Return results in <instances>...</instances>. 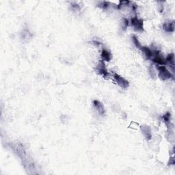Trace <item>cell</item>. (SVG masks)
Here are the masks:
<instances>
[{"instance_id": "1", "label": "cell", "mask_w": 175, "mask_h": 175, "mask_svg": "<svg viewBox=\"0 0 175 175\" xmlns=\"http://www.w3.org/2000/svg\"><path fill=\"white\" fill-rule=\"evenodd\" d=\"M157 70L159 71V77L162 80L165 81L172 78V74L164 66H157Z\"/></svg>"}, {"instance_id": "2", "label": "cell", "mask_w": 175, "mask_h": 175, "mask_svg": "<svg viewBox=\"0 0 175 175\" xmlns=\"http://www.w3.org/2000/svg\"><path fill=\"white\" fill-rule=\"evenodd\" d=\"M131 25L134 27L135 30L138 32H142L144 30L143 21L137 17H133L131 19Z\"/></svg>"}, {"instance_id": "3", "label": "cell", "mask_w": 175, "mask_h": 175, "mask_svg": "<svg viewBox=\"0 0 175 175\" xmlns=\"http://www.w3.org/2000/svg\"><path fill=\"white\" fill-rule=\"evenodd\" d=\"M114 78L115 79L116 84L118 85L119 86L122 88H127L129 86V83L126 79H124L122 77H121L118 74H114Z\"/></svg>"}, {"instance_id": "4", "label": "cell", "mask_w": 175, "mask_h": 175, "mask_svg": "<svg viewBox=\"0 0 175 175\" xmlns=\"http://www.w3.org/2000/svg\"><path fill=\"white\" fill-rule=\"evenodd\" d=\"M152 57H154V58H152V61L155 62L157 65L160 66H164L166 63V59L163 58L162 55L160 54V53H159V51H158L153 53V56Z\"/></svg>"}, {"instance_id": "5", "label": "cell", "mask_w": 175, "mask_h": 175, "mask_svg": "<svg viewBox=\"0 0 175 175\" xmlns=\"http://www.w3.org/2000/svg\"><path fill=\"white\" fill-rule=\"evenodd\" d=\"M140 129H141L142 133L144 136L145 138L147 140H150L152 138V132L151 129L149 126L148 125H142L140 126Z\"/></svg>"}, {"instance_id": "6", "label": "cell", "mask_w": 175, "mask_h": 175, "mask_svg": "<svg viewBox=\"0 0 175 175\" xmlns=\"http://www.w3.org/2000/svg\"><path fill=\"white\" fill-rule=\"evenodd\" d=\"M93 105H94V108L96 109V111L101 115H103L105 114V109H104V107L103 105V104L100 103V101H98L97 100H94L93 101Z\"/></svg>"}, {"instance_id": "7", "label": "cell", "mask_w": 175, "mask_h": 175, "mask_svg": "<svg viewBox=\"0 0 175 175\" xmlns=\"http://www.w3.org/2000/svg\"><path fill=\"white\" fill-rule=\"evenodd\" d=\"M97 69L100 73L103 76H104V77H106V76L108 75V73H107V69L105 68V63H104V61H103V60H101V61L100 62V63L98 64Z\"/></svg>"}, {"instance_id": "8", "label": "cell", "mask_w": 175, "mask_h": 175, "mask_svg": "<svg viewBox=\"0 0 175 175\" xmlns=\"http://www.w3.org/2000/svg\"><path fill=\"white\" fill-rule=\"evenodd\" d=\"M164 30L167 32H173L174 31V21L168 22L163 25Z\"/></svg>"}, {"instance_id": "9", "label": "cell", "mask_w": 175, "mask_h": 175, "mask_svg": "<svg viewBox=\"0 0 175 175\" xmlns=\"http://www.w3.org/2000/svg\"><path fill=\"white\" fill-rule=\"evenodd\" d=\"M140 49L142 50V51L143 52L144 54L147 58H150L153 56V51L150 49L149 47H142L140 48Z\"/></svg>"}, {"instance_id": "10", "label": "cell", "mask_w": 175, "mask_h": 175, "mask_svg": "<svg viewBox=\"0 0 175 175\" xmlns=\"http://www.w3.org/2000/svg\"><path fill=\"white\" fill-rule=\"evenodd\" d=\"M112 54L106 49H103L101 53V58L103 61H106L109 62L110 61L111 59H112Z\"/></svg>"}, {"instance_id": "11", "label": "cell", "mask_w": 175, "mask_h": 175, "mask_svg": "<svg viewBox=\"0 0 175 175\" xmlns=\"http://www.w3.org/2000/svg\"><path fill=\"white\" fill-rule=\"evenodd\" d=\"M166 62H168L170 64V65L172 67V70H174V53H170L166 57Z\"/></svg>"}, {"instance_id": "12", "label": "cell", "mask_w": 175, "mask_h": 175, "mask_svg": "<svg viewBox=\"0 0 175 175\" xmlns=\"http://www.w3.org/2000/svg\"><path fill=\"white\" fill-rule=\"evenodd\" d=\"M132 41H133V44L135 45V46H136L137 48H139V49H140V48L142 47L141 43H140L139 40L138 39V38H137L136 36H132Z\"/></svg>"}, {"instance_id": "13", "label": "cell", "mask_w": 175, "mask_h": 175, "mask_svg": "<svg viewBox=\"0 0 175 175\" xmlns=\"http://www.w3.org/2000/svg\"><path fill=\"white\" fill-rule=\"evenodd\" d=\"M109 6H110V3H109L108 2H107V1H102V2H100L99 4L98 5V7L104 8V9L107 8V7H109Z\"/></svg>"}, {"instance_id": "14", "label": "cell", "mask_w": 175, "mask_h": 175, "mask_svg": "<svg viewBox=\"0 0 175 175\" xmlns=\"http://www.w3.org/2000/svg\"><path fill=\"white\" fill-rule=\"evenodd\" d=\"M163 118H164V121L166 122V123L169 122L170 120V113L166 114L165 115L163 116Z\"/></svg>"}, {"instance_id": "15", "label": "cell", "mask_w": 175, "mask_h": 175, "mask_svg": "<svg viewBox=\"0 0 175 175\" xmlns=\"http://www.w3.org/2000/svg\"><path fill=\"white\" fill-rule=\"evenodd\" d=\"M128 23H129L128 20L126 19H123V20H122V29H125L127 27Z\"/></svg>"}, {"instance_id": "16", "label": "cell", "mask_w": 175, "mask_h": 175, "mask_svg": "<svg viewBox=\"0 0 175 175\" xmlns=\"http://www.w3.org/2000/svg\"><path fill=\"white\" fill-rule=\"evenodd\" d=\"M130 3V1H122L120 2V5H119V8H121L122 6H126L127 4H129Z\"/></svg>"}]
</instances>
